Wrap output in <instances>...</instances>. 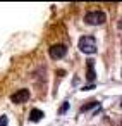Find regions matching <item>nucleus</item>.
<instances>
[{
	"instance_id": "obj_4",
	"label": "nucleus",
	"mask_w": 122,
	"mask_h": 126,
	"mask_svg": "<svg viewBox=\"0 0 122 126\" xmlns=\"http://www.w3.org/2000/svg\"><path fill=\"white\" fill-rule=\"evenodd\" d=\"M28 98H29V92L28 90H19V92H16L12 95V102H16V104H23Z\"/></svg>"
},
{
	"instance_id": "obj_5",
	"label": "nucleus",
	"mask_w": 122,
	"mask_h": 126,
	"mask_svg": "<svg viewBox=\"0 0 122 126\" xmlns=\"http://www.w3.org/2000/svg\"><path fill=\"white\" fill-rule=\"evenodd\" d=\"M41 119H43V112H41L40 109H33L31 114H29V121L38 123V121H41Z\"/></svg>"
},
{
	"instance_id": "obj_9",
	"label": "nucleus",
	"mask_w": 122,
	"mask_h": 126,
	"mask_svg": "<svg viewBox=\"0 0 122 126\" xmlns=\"http://www.w3.org/2000/svg\"><path fill=\"white\" fill-rule=\"evenodd\" d=\"M119 28H120V30H122V21H120V23H119Z\"/></svg>"
},
{
	"instance_id": "obj_6",
	"label": "nucleus",
	"mask_w": 122,
	"mask_h": 126,
	"mask_svg": "<svg viewBox=\"0 0 122 126\" xmlns=\"http://www.w3.org/2000/svg\"><path fill=\"white\" fill-rule=\"evenodd\" d=\"M89 79H95V71H93V61H89Z\"/></svg>"
},
{
	"instance_id": "obj_8",
	"label": "nucleus",
	"mask_w": 122,
	"mask_h": 126,
	"mask_svg": "<svg viewBox=\"0 0 122 126\" xmlns=\"http://www.w3.org/2000/svg\"><path fill=\"white\" fill-rule=\"evenodd\" d=\"M67 109H69V104L65 102V104L62 105V109H60V114H65V110H67Z\"/></svg>"
},
{
	"instance_id": "obj_7",
	"label": "nucleus",
	"mask_w": 122,
	"mask_h": 126,
	"mask_svg": "<svg viewBox=\"0 0 122 126\" xmlns=\"http://www.w3.org/2000/svg\"><path fill=\"white\" fill-rule=\"evenodd\" d=\"M7 123H9L7 116H0V126H7Z\"/></svg>"
},
{
	"instance_id": "obj_2",
	"label": "nucleus",
	"mask_w": 122,
	"mask_h": 126,
	"mask_svg": "<svg viewBox=\"0 0 122 126\" xmlns=\"http://www.w3.org/2000/svg\"><path fill=\"white\" fill-rule=\"evenodd\" d=\"M84 21H86L88 24L98 26V24H103V23L107 21V16H105V12H101V11H93V12H88V14H86Z\"/></svg>"
},
{
	"instance_id": "obj_1",
	"label": "nucleus",
	"mask_w": 122,
	"mask_h": 126,
	"mask_svg": "<svg viewBox=\"0 0 122 126\" xmlns=\"http://www.w3.org/2000/svg\"><path fill=\"white\" fill-rule=\"evenodd\" d=\"M77 45H79V50L83 54H95L96 52V43H95V38H91V36H81Z\"/></svg>"
},
{
	"instance_id": "obj_3",
	"label": "nucleus",
	"mask_w": 122,
	"mask_h": 126,
	"mask_svg": "<svg viewBox=\"0 0 122 126\" xmlns=\"http://www.w3.org/2000/svg\"><path fill=\"white\" fill-rule=\"evenodd\" d=\"M48 54H50V57L52 59H62L65 54H67V47L65 45H52L50 47V50H48Z\"/></svg>"
}]
</instances>
